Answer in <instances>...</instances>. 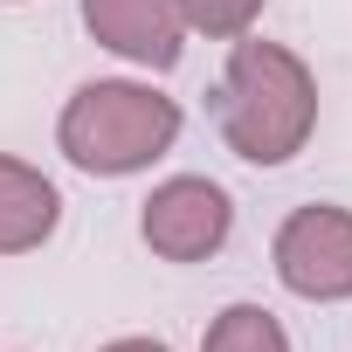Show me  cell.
<instances>
[{
  "mask_svg": "<svg viewBox=\"0 0 352 352\" xmlns=\"http://www.w3.org/2000/svg\"><path fill=\"white\" fill-rule=\"evenodd\" d=\"M318 131V76L297 49L235 35L221 69V138L249 166H283Z\"/></svg>",
  "mask_w": 352,
  "mask_h": 352,
  "instance_id": "obj_1",
  "label": "cell"
},
{
  "mask_svg": "<svg viewBox=\"0 0 352 352\" xmlns=\"http://www.w3.org/2000/svg\"><path fill=\"white\" fill-rule=\"evenodd\" d=\"M180 104L152 83H131V76H97L83 83L63 118H56V145L76 173H97V180H124V173H145L152 159L173 152L180 138Z\"/></svg>",
  "mask_w": 352,
  "mask_h": 352,
  "instance_id": "obj_2",
  "label": "cell"
},
{
  "mask_svg": "<svg viewBox=\"0 0 352 352\" xmlns=\"http://www.w3.org/2000/svg\"><path fill=\"white\" fill-rule=\"evenodd\" d=\"M270 263H276V283L290 297L345 304L352 297V208H331V201L290 208L276 242H270Z\"/></svg>",
  "mask_w": 352,
  "mask_h": 352,
  "instance_id": "obj_3",
  "label": "cell"
},
{
  "mask_svg": "<svg viewBox=\"0 0 352 352\" xmlns=\"http://www.w3.org/2000/svg\"><path fill=\"white\" fill-rule=\"evenodd\" d=\"M235 228V201L201 180V173H173V180H159L138 208V235L159 263H208Z\"/></svg>",
  "mask_w": 352,
  "mask_h": 352,
  "instance_id": "obj_4",
  "label": "cell"
},
{
  "mask_svg": "<svg viewBox=\"0 0 352 352\" xmlns=\"http://www.w3.org/2000/svg\"><path fill=\"white\" fill-rule=\"evenodd\" d=\"M83 28L97 49H111L138 69H173L187 49L180 0H83Z\"/></svg>",
  "mask_w": 352,
  "mask_h": 352,
  "instance_id": "obj_5",
  "label": "cell"
},
{
  "mask_svg": "<svg viewBox=\"0 0 352 352\" xmlns=\"http://www.w3.org/2000/svg\"><path fill=\"white\" fill-rule=\"evenodd\" d=\"M63 221V194L42 166L28 159H8L0 152V256H28L56 235Z\"/></svg>",
  "mask_w": 352,
  "mask_h": 352,
  "instance_id": "obj_6",
  "label": "cell"
},
{
  "mask_svg": "<svg viewBox=\"0 0 352 352\" xmlns=\"http://www.w3.org/2000/svg\"><path fill=\"white\" fill-rule=\"evenodd\" d=\"M201 352H290V331H283L276 311H263V304H228V311L201 331Z\"/></svg>",
  "mask_w": 352,
  "mask_h": 352,
  "instance_id": "obj_7",
  "label": "cell"
},
{
  "mask_svg": "<svg viewBox=\"0 0 352 352\" xmlns=\"http://www.w3.org/2000/svg\"><path fill=\"white\" fill-rule=\"evenodd\" d=\"M256 14H263V0H180V21H187L194 35H208V42H235V35H249Z\"/></svg>",
  "mask_w": 352,
  "mask_h": 352,
  "instance_id": "obj_8",
  "label": "cell"
},
{
  "mask_svg": "<svg viewBox=\"0 0 352 352\" xmlns=\"http://www.w3.org/2000/svg\"><path fill=\"white\" fill-rule=\"evenodd\" d=\"M97 352H173L166 338H111V345H97Z\"/></svg>",
  "mask_w": 352,
  "mask_h": 352,
  "instance_id": "obj_9",
  "label": "cell"
},
{
  "mask_svg": "<svg viewBox=\"0 0 352 352\" xmlns=\"http://www.w3.org/2000/svg\"><path fill=\"white\" fill-rule=\"evenodd\" d=\"M8 8H14V0H8Z\"/></svg>",
  "mask_w": 352,
  "mask_h": 352,
  "instance_id": "obj_10",
  "label": "cell"
}]
</instances>
